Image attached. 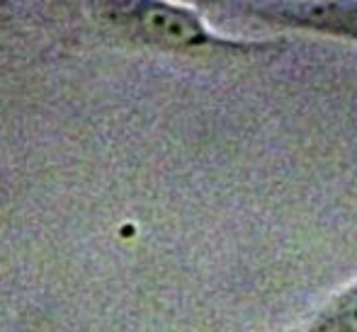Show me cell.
<instances>
[{
  "instance_id": "6da1fadb",
  "label": "cell",
  "mask_w": 357,
  "mask_h": 332,
  "mask_svg": "<svg viewBox=\"0 0 357 332\" xmlns=\"http://www.w3.org/2000/svg\"><path fill=\"white\" fill-rule=\"evenodd\" d=\"M231 8L265 27L357 44V0H248Z\"/></svg>"
},
{
  "instance_id": "7a4b0ae2",
  "label": "cell",
  "mask_w": 357,
  "mask_h": 332,
  "mask_svg": "<svg viewBox=\"0 0 357 332\" xmlns=\"http://www.w3.org/2000/svg\"><path fill=\"white\" fill-rule=\"evenodd\" d=\"M282 332H357V279Z\"/></svg>"
}]
</instances>
